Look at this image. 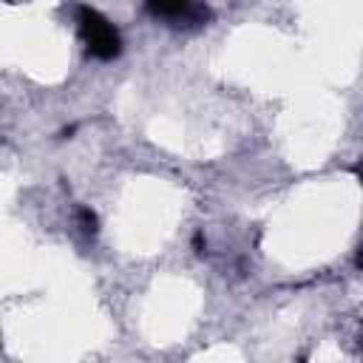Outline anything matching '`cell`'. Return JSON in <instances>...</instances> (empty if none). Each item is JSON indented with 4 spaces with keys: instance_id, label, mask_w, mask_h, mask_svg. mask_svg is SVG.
Returning <instances> with one entry per match:
<instances>
[{
    "instance_id": "1",
    "label": "cell",
    "mask_w": 363,
    "mask_h": 363,
    "mask_svg": "<svg viewBox=\"0 0 363 363\" xmlns=\"http://www.w3.org/2000/svg\"><path fill=\"white\" fill-rule=\"evenodd\" d=\"M79 34H82V43L88 48L91 57L96 60H113L119 51H122V40H119V31L96 11V9H88L82 6L79 14Z\"/></svg>"
},
{
    "instance_id": "2",
    "label": "cell",
    "mask_w": 363,
    "mask_h": 363,
    "mask_svg": "<svg viewBox=\"0 0 363 363\" xmlns=\"http://www.w3.org/2000/svg\"><path fill=\"white\" fill-rule=\"evenodd\" d=\"M147 11L153 17H162V20L173 23V26H199V23L207 20V9L184 3V0H176V3H147Z\"/></svg>"
},
{
    "instance_id": "3",
    "label": "cell",
    "mask_w": 363,
    "mask_h": 363,
    "mask_svg": "<svg viewBox=\"0 0 363 363\" xmlns=\"http://www.w3.org/2000/svg\"><path fill=\"white\" fill-rule=\"evenodd\" d=\"M79 224H82V230H85V233H91V235L96 233V216H94L88 207H82V210H79Z\"/></svg>"
},
{
    "instance_id": "4",
    "label": "cell",
    "mask_w": 363,
    "mask_h": 363,
    "mask_svg": "<svg viewBox=\"0 0 363 363\" xmlns=\"http://www.w3.org/2000/svg\"><path fill=\"white\" fill-rule=\"evenodd\" d=\"M360 179H363V164H360Z\"/></svg>"
}]
</instances>
